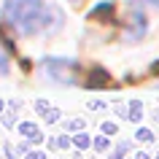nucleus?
Wrapping results in <instances>:
<instances>
[{
	"mask_svg": "<svg viewBox=\"0 0 159 159\" xmlns=\"http://www.w3.org/2000/svg\"><path fill=\"white\" fill-rule=\"evenodd\" d=\"M3 19L8 27L19 30L22 35H33L51 27L54 19L59 22V11L49 8L43 0H6L3 3Z\"/></svg>",
	"mask_w": 159,
	"mask_h": 159,
	"instance_id": "1",
	"label": "nucleus"
},
{
	"mask_svg": "<svg viewBox=\"0 0 159 159\" xmlns=\"http://www.w3.org/2000/svg\"><path fill=\"white\" fill-rule=\"evenodd\" d=\"M46 70L51 78H57L62 84H73L75 81V62L73 59H46Z\"/></svg>",
	"mask_w": 159,
	"mask_h": 159,
	"instance_id": "2",
	"label": "nucleus"
},
{
	"mask_svg": "<svg viewBox=\"0 0 159 159\" xmlns=\"http://www.w3.org/2000/svg\"><path fill=\"white\" fill-rule=\"evenodd\" d=\"M84 86L86 89H105V86H111V75L102 67H92L89 75H86V81H84Z\"/></svg>",
	"mask_w": 159,
	"mask_h": 159,
	"instance_id": "3",
	"label": "nucleus"
},
{
	"mask_svg": "<svg viewBox=\"0 0 159 159\" xmlns=\"http://www.w3.org/2000/svg\"><path fill=\"white\" fill-rule=\"evenodd\" d=\"M19 132L25 135L30 143H43V132L35 124H30V121H22V124H19Z\"/></svg>",
	"mask_w": 159,
	"mask_h": 159,
	"instance_id": "4",
	"label": "nucleus"
},
{
	"mask_svg": "<svg viewBox=\"0 0 159 159\" xmlns=\"http://www.w3.org/2000/svg\"><path fill=\"white\" fill-rule=\"evenodd\" d=\"M113 14V3H102V6H97V8L92 11V16L89 19H100V16H111Z\"/></svg>",
	"mask_w": 159,
	"mask_h": 159,
	"instance_id": "5",
	"label": "nucleus"
},
{
	"mask_svg": "<svg viewBox=\"0 0 159 159\" xmlns=\"http://www.w3.org/2000/svg\"><path fill=\"white\" fill-rule=\"evenodd\" d=\"M70 143H73V140H70L67 135H59V138H51V140H49V146H51V148H67Z\"/></svg>",
	"mask_w": 159,
	"mask_h": 159,
	"instance_id": "6",
	"label": "nucleus"
},
{
	"mask_svg": "<svg viewBox=\"0 0 159 159\" xmlns=\"http://www.w3.org/2000/svg\"><path fill=\"white\" fill-rule=\"evenodd\" d=\"M129 105H132V108H129V119H132V121H140V119H143V105L138 100L129 102Z\"/></svg>",
	"mask_w": 159,
	"mask_h": 159,
	"instance_id": "7",
	"label": "nucleus"
},
{
	"mask_svg": "<svg viewBox=\"0 0 159 159\" xmlns=\"http://www.w3.org/2000/svg\"><path fill=\"white\" fill-rule=\"evenodd\" d=\"M92 146H94V151H108V135H97L92 140Z\"/></svg>",
	"mask_w": 159,
	"mask_h": 159,
	"instance_id": "8",
	"label": "nucleus"
},
{
	"mask_svg": "<svg viewBox=\"0 0 159 159\" xmlns=\"http://www.w3.org/2000/svg\"><path fill=\"white\" fill-rule=\"evenodd\" d=\"M73 146H75V148H86V146H92V140H89L84 132H78V135L73 138Z\"/></svg>",
	"mask_w": 159,
	"mask_h": 159,
	"instance_id": "9",
	"label": "nucleus"
},
{
	"mask_svg": "<svg viewBox=\"0 0 159 159\" xmlns=\"http://www.w3.org/2000/svg\"><path fill=\"white\" fill-rule=\"evenodd\" d=\"M127 151H129V143L121 140V143L116 146V154H113V159H124V157H127Z\"/></svg>",
	"mask_w": 159,
	"mask_h": 159,
	"instance_id": "10",
	"label": "nucleus"
},
{
	"mask_svg": "<svg viewBox=\"0 0 159 159\" xmlns=\"http://www.w3.org/2000/svg\"><path fill=\"white\" fill-rule=\"evenodd\" d=\"M138 140H140V143H151V140H154V132L140 127V129H138Z\"/></svg>",
	"mask_w": 159,
	"mask_h": 159,
	"instance_id": "11",
	"label": "nucleus"
},
{
	"mask_svg": "<svg viewBox=\"0 0 159 159\" xmlns=\"http://www.w3.org/2000/svg\"><path fill=\"white\" fill-rule=\"evenodd\" d=\"M116 129H119V127L113 124V121H105V124H102V135H113Z\"/></svg>",
	"mask_w": 159,
	"mask_h": 159,
	"instance_id": "12",
	"label": "nucleus"
},
{
	"mask_svg": "<svg viewBox=\"0 0 159 159\" xmlns=\"http://www.w3.org/2000/svg\"><path fill=\"white\" fill-rule=\"evenodd\" d=\"M35 111H41V113H49V102H46V100H38V102H35Z\"/></svg>",
	"mask_w": 159,
	"mask_h": 159,
	"instance_id": "13",
	"label": "nucleus"
},
{
	"mask_svg": "<svg viewBox=\"0 0 159 159\" xmlns=\"http://www.w3.org/2000/svg\"><path fill=\"white\" fill-rule=\"evenodd\" d=\"M6 70H8V59L6 54H0V75H6Z\"/></svg>",
	"mask_w": 159,
	"mask_h": 159,
	"instance_id": "14",
	"label": "nucleus"
},
{
	"mask_svg": "<svg viewBox=\"0 0 159 159\" xmlns=\"http://www.w3.org/2000/svg\"><path fill=\"white\" fill-rule=\"evenodd\" d=\"M25 159H46V154H43V151H30Z\"/></svg>",
	"mask_w": 159,
	"mask_h": 159,
	"instance_id": "15",
	"label": "nucleus"
},
{
	"mask_svg": "<svg viewBox=\"0 0 159 159\" xmlns=\"http://www.w3.org/2000/svg\"><path fill=\"white\" fill-rule=\"evenodd\" d=\"M81 127H84V121H81V119H73V121L67 124V129H81Z\"/></svg>",
	"mask_w": 159,
	"mask_h": 159,
	"instance_id": "16",
	"label": "nucleus"
},
{
	"mask_svg": "<svg viewBox=\"0 0 159 159\" xmlns=\"http://www.w3.org/2000/svg\"><path fill=\"white\" fill-rule=\"evenodd\" d=\"M59 119V111H49V113H46V121H57Z\"/></svg>",
	"mask_w": 159,
	"mask_h": 159,
	"instance_id": "17",
	"label": "nucleus"
},
{
	"mask_svg": "<svg viewBox=\"0 0 159 159\" xmlns=\"http://www.w3.org/2000/svg\"><path fill=\"white\" fill-rule=\"evenodd\" d=\"M146 3H151V6H157V8H159V0H146Z\"/></svg>",
	"mask_w": 159,
	"mask_h": 159,
	"instance_id": "18",
	"label": "nucleus"
},
{
	"mask_svg": "<svg viewBox=\"0 0 159 159\" xmlns=\"http://www.w3.org/2000/svg\"><path fill=\"white\" fill-rule=\"evenodd\" d=\"M138 159H148V157H146V154H138Z\"/></svg>",
	"mask_w": 159,
	"mask_h": 159,
	"instance_id": "19",
	"label": "nucleus"
},
{
	"mask_svg": "<svg viewBox=\"0 0 159 159\" xmlns=\"http://www.w3.org/2000/svg\"><path fill=\"white\" fill-rule=\"evenodd\" d=\"M70 3H75V6H78V3H84V0H70Z\"/></svg>",
	"mask_w": 159,
	"mask_h": 159,
	"instance_id": "20",
	"label": "nucleus"
},
{
	"mask_svg": "<svg viewBox=\"0 0 159 159\" xmlns=\"http://www.w3.org/2000/svg\"><path fill=\"white\" fill-rule=\"evenodd\" d=\"M0 113H3V100H0Z\"/></svg>",
	"mask_w": 159,
	"mask_h": 159,
	"instance_id": "21",
	"label": "nucleus"
},
{
	"mask_svg": "<svg viewBox=\"0 0 159 159\" xmlns=\"http://www.w3.org/2000/svg\"><path fill=\"white\" fill-rule=\"evenodd\" d=\"M157 159H159V157H157Z\"/></svg>",
	"mask_w": 159,
	"mask_h": 159,
	"instance_id": "22",
	"label": "nucleus"
}]
</instances>
